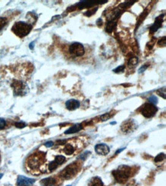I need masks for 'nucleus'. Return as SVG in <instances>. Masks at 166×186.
I'll return each instance as SVG.
<instances>
[{"label": "nucleus", "instance_id": "f257e3e1", "mask_svg": "<svg viewBox=\"0 0 166 186\" xmlns=\"http://www.w3.org/2000/svg\"><path fill=\"white\" fill-rule=\"evenodd\" d=\"M29 171L33 175H40V173H47L48 162L42 153H35L31 155L26 161Z\"/></svg>", "mask_w": 166, "mask_h": 186}, {"label": "nucleus", "instance_id": "f03ea898", "mask_svg": "<svg viewBox=\"0 0 166 186\" xmlns=\"http://www.w3.org/2000/svg\"><path fill=\"white\" fill-rule=\"evenodd\" d=\"M83 143H84V138L83 137L75 138L68 142H65V144H64L60 147V151L66 156H72L76 153L77 149H81L82 147H83Z\"/></svg>", "mask_w": 166, "mask_h": 186}, {"label": "nucleus", "instance_id": "7ed1b4c3", "mask_svg": "<svg viewBox=\"0 0 166 186\" xmlns=\"http://www.w3.org/2000/svg\"><path fill=\"white\" fill-rule=\"evenodd\" d=\"M32 29V25L25 21H17L12 26V31L19 38H24L29 35Z\"/></svg>", "mask_w": 166, "mask_h": 186}, {"label": "nucleus", "instance_id": "20e7f679", "mask_svg": "<svg viewBox=\"0 0 166 186\" xmlns=\"http://www.w3.org/2000/svg\"><path fill=\"white\" fill-rule=\"evenodd\" d=\"M80 169V166L79 162H73V163L68 165L66 168L64 169L60 173V176H61L63 179H72L74 176L77 175L79 170Z\"/></svg>", "mask_w": 166, "mask_h": 186}, {"label": "nucleus", "instance_id": "39448f33", "mask_svg": "<svg viewBox=\"0 0 166 186\" xmlns=\"http://www.w3.org/2000/svg\"><path fill=\"white\" fill-rule=\"evenodd\" d=\"M113 175L115 177V179L118 182L122 183L125 181H126L131 175V169H130V167L122 166L119 167L116 170H115L113 173Z\"/></svg>", "mask_w": 166, "mask_h": 186}, {"label": "nucleus", "instance_id": "423d86ee", "mask_svg": "<svg viewBox=\"0 0 166 186\" xmlns=\"http://www.w3.org/2000/svg\"><path fill=\"white\" fill-rule=\"evenodd\" d=\"M68 52L71 56L75 57H80L85 53V48L83 45L80 43L75 42L71 44L68 47Z\"/></svg>", "mask_w": 166, "mask_h": 186}, {"label": "nucleus", "instance_id": "0eeeda50", "mask_svg": "<svg viewBox=\"0 0 166 186\" xmlns=\"http://www.w3.org/2000/svg\"><path fill=\"white\" fill-rule=\"evenodd\" d=\"M157 111L158 108L155 104H151V103H146L141 108V113L145 118H150L156 115Z\"/></svg>", "mask_w": 166, "mask_h": 186}, {"label": "nucleus", "instance_id": "6e6552de", "mask_svg": "<svg viewBox=\"0 0 166 186\" xmlns=\"http://www.w3.org/2000/svg\"><path fill=\"white\" fill-rule=\"evenodd\" d=\"M12 87L13 88L15 95H22L26 93L27 86L21 81H14L12 84Z\"/></svg>", "mask_w": 166, "mask_h": 186}, {"label": "nucleus", "instance_id": "1a4fd4ad", "mask_svg": "<svg viewBox=\"0 0 166 186\" xmlns=\"http://www.w3.org/2000/svg\"><path fill=\"white\" fill-rule=\"evenodd\" d=\"M136 128V124L133 120L130 119L125 121L121 126V130L124 133H129L133 132Z\"/></svg>", "mask_w": 166, "mask_h": 186}, {"label": "nucleus", "instance_id": "9d476101", "mask_svg": "<svg viewBox=\"0 0 166 186\" xmlns=\"http://www.w3.org/2000/svg\"><path fill=\"white\" fill-rule=\"evenodd\" d=\"M107 0L105 1H81L77 4V7L80 9H89V8H92L97 4H104V3L107 2Z\"/></svg>", "mask_w": 166, "mask_h": 186}, {"label": "nucleus", "instance_id": "9b49d317", "mask_svg": "<svg viewBox=\"0 0 166 186\" xmlns=\"http://www.w3.org/2000/svg\"><path fill=\"white\" fill-rule=\"evenodd\" d=\"M35 180L31 178L19 176L17 179V185L18 186H32L35 183Z\"/></svg>", "mask_w": 166, "mask_h": 186}, {"label": "nucleus", "instance_id": "f8f14e48", "mask_svg": "<svg viewBox=\"0 0 166 186\" xmlns=\"http://www.w3.org/2000/svg\"><path fill=\"white\" fill-rule=\"evenodd\" d=\"M95 151L97 154L106 156L110 153V147L105 144H99L95 146Z\"/></svg>", "mask_w": 166, "mask_h": 186}, {"label": "nucleus", "instance_id": "ddd939ff", "mask_svg": "<svg viewBox=\"0 0 166 186\" xmlns=\"http://www.w3.org/2000/svg\"><path fill=\"white\" fill-rule=\"evenodd\" d=\"M163 17H164V15H161L160 16H159L156 18L155 23L152 24V27H150V31H151L152 33H154V32H156V31H158L161 27H162V22H163Z\"/></svg>", "mask_w": 166, "mask_h": 186}, {"label": "nucleus", "instance_id": "4468645a", "mask_svg": "<svg viewBox=\"0 0 166 186\" xmlns=\"http://www.w3.org/2000/svg\"><path fill=\"white\" fill-rule=\"evenodd\" d=\"M65 105H66V108L68 109V110L74 111L80 107V101H77V100L71 99V100H68V101H67Z\"/></svg>", "mask_w": 166, "mask_h": 186}, {"label": "nucleus", "instance_id": "2eb2a0df", "mask_svg": "<svg viewBox=\"0 0 166 186\" xmlns=\"http://www.w3.org/2000/svg\"><path fill=\"white\" fill-rule=\"evenodd\" d=\"M56 179L55 178L52 177H48L46 178V179H42L40 182L41 186H54L56 184Z\"/></svg>", "mask_w": 166, "mask_h": 186}, {"label": "nucleus", "instance_id": "dca6fc26", "mask_svg": "<svg viewBox=\"0 0 166 186\" xmlns=\"http://www.w3.org/2000/svg\"><path fill=\"white\" fill-rule=\"evenodd\" d=\"M82 128H83V127H82L81 124H75V125H74L73 127H70L68 130H67L66 131L64 132V133L65 134H71V133H77V132L80 131Z\"/></svg>", "mask_w": 166, "mask_h": 186}, {"label": "nucleus", "instance_id": "f3484780", "mask_svg": "<svg viewBox=\"0 0 166 186\" xmlns=\"http://www.w3.org/2000/svg\"><path fill=\"white\" fill-rule=\"evenodd\" d=\"M89 186H103V183L101 179L99 177H94L90 182Z\"/></svg>", "mask_w": 166, "mask_h": 186}, {"label": "nucleus", "instance_id": "a211bd4d", "mask_svg": "<svg viewBox=\"0 0 166 186\" xmlns=\"http://www.w3.org/2000/svg\"><path fill=\"white\" fill-rule=\"evenodd\" d=\"M54 160L58 166H61L62 164L64 163L65 160H66V158L65 156H64L63 155H57V156H54Z\"/></svg>", "mask_w": 166, "mask_h": 186}, {"label": "nucleus", "instance_id": "6ab92c4d", "mask_svg": "<svg viewBox=\"0 0 166 186\" xmlns=\"http://www.w3.org/2000/svg\"><path fill=\"white\" fill-rule=\"evenodd\" d=\"M116 22L115 21H108L107 24H106V31L109 32V33H111V32L113 31V29H114V27H116Z\"/></svg>", "mask_w": 166, "mask_h": 186}, {"label": "nucleus", "instance_id": "aec40b11", "mask_svg": "<svg viewBox=\"0 0 166 186\" xmlns=\"http://www.w3.org/2000/svg\"><path fill=\"white\" fill-rule=\"evenodd\" d=\"M138 62H139V60H138L137 57H134L130 58V60H129L128 62V66L129 68H134L137 66Z\"/></svg>", "mask_w": 166, "mask_h": 186}, {"label": "nucleus", "instance_id": "412c9836", "mask_svg": "<svg viewBox=\"0 0 166 186\" xmlns=\"http://www.w3.org/2000/svg\"><path fill=\"white\" fill-rule=\"evenodd\" d=\"M7 22V19H6V18H4V17H0V31L6 25Z\"/></svg>", "mask_w": 166, "mask_h": 186}, {"label": "nucleus", "instance_id": "4be33fe9", "mask_svg": "<svg viewBox=\"0 0 166 186\" xmlns=\"http://www.w3.org/2000/svg\"><path fill=\"white\" fill-rule=\"evenodd\" d=\"M165 153H160V154H159L157 156H156V159H155V161H156V162H162V160L165 159Z\"/></svg>", "mask_w": 166, "mask_h": 186}, {"label": "nucleus", "instance_id": "5701e85b", "mask_svg": "<svg viewBox=\"0 0 166 186\" xmlns=\"http://www.w3.org/2000/svg\"><path fill=\"white\" fill-rule=\"evenodd\" d=\"M97 7L96 8V9H89V10H87L86 12H85L84 15H87V16H91V15H93L96 12H97Z\"/></svg>", "mask_w": 166, "mask_h": 186}, {"label": "nucleus", "instance_id": "b1692460", "mask_svg": "<svg viewBox=\"0 0 166 186\" xmlns=\"http://www.w3.org/2000/svg\"><path fill=\"white\" fill-rule=\"evenodd\" d=\"M149 102L151 103V104H157L158 102V98H156V96H155V95H152V96L149 98Z\"/></svg>", "mask_w": 166, "mask_h": 186}, {"label": "nucleus", "instance_id": "393cba45", "mask_svg": "<svg viewBox=\"0 0 166 186\" xmlns=\"http://www.w3.org/2000/svg\"><path fill=\"white\" fill-rule=\"evenodd\" d=\"M124 70H125V66H120V67L114 69V70H113V72H114V73H122V72H123Z\"/></svg>", "mask_w": 166, "mask_h": 186}, {"label": "nucleus", "instance_id": "a878e982", "mask_svg": "<svg viewBox=\"0 0 166 186\" xmlns=\"http://www.w3.org/2000/svg\"><path fill=\"white\" fill-rule=\"evenodd\" d=\"M90 153H90V152H85V153H83V154H82L81 156H79L78 159H81L82 161L85 160V159H86L88 157V156H89V155H90Z\"/></svg>", "mask_w": 166, "mask_h": 186}, {"label": "nucleus", "instance_id": "bb28decb", "mask_svg": "<svg viewBox=\"0 0 166 186\" xmlns=\"http://www.w3.org/2000/svg\"><path fill=\"white\" fill-rule=\"evenodd\" d=\"M111 118V115L110 113H106V114H104V115H102L101 116V120L103 121H106V120H108V119H110V118Z\"/></svg>", "mask_w": 166, "mask_h": 186}, {"label": "nucleus", "instance_id": "cd10ccee", "mask_svg": "<svg viewBox=\"0 0 166 186\" xmlns=\"http://www.w3.org/2000/svg\"><path fill=\"white\" fill-rule=\"evenodd\" d=\"M15 127H18V128H24L25 127H26V124L24 122H18L15 123Z\"/></svg>", "mask_w": 166, "mask_h": 186}, {"label": "nucleus", "instance_id": "c85d7f7f", "mask_svg": "<svg viewBox=\"0 0 166 186\" xmlns=\"http://www.w3.org/2000/svg\"><path fill=\"white\" fill-rule=\"evenodd\" d=\"M158 44H159L160 47H165V37H164L163 38H162L161 40H159V42H158Z\"/></svg>", "mask_w": 166, "mask_h": 186}, {"label": "nucleus", "instance_id": "c756f323", "mask_svg": "<svg viewBox=\"0 0 166 186\" xmlns=\"http://www.w3.org/2000/svg\"><path fill=\"white\" fill-rule=\"evenodd\" d=\"M6 127V121L2 118H0V130H2Z\"/></svg>", "mask_w": 166, "mask_h": 186}, {"label": "nucleus", "instance_id": "7c9ffc66", "mask_svg": "<svg viewBox=\"0 0 166 186\" xmlns=\"http://www.w3.org/2000/svg\"><path fill=\"white\" fill-rule=\"evenodd\" d=\"M54 145V142H52V141H48V142H46L45 144H44V146H45V147H47V148H50V147H53Z\"/></svg>", "mask_w": 166, "mask_h": 186}, {"label": "nucleus", "instance_id": "2f4dec72", "mask_svg": "<svg viewBox=\"0 0 166 186\" xmlns=\"http://www.w3.org/2000/svg\"><path fill=\"white\" fill-rule=\"evenodd\" d=\"M147 68H148V66H147V65H145V66H142V67H141L140 69H139V73H142V72H144V71H145V70H146Z\"/></svg>", "mask_w": 166, "mask_h": 186}, {"label": "nucleus", "instance_id": "473e14b6", "mask_svg": "<svg viewBox=\"0 0 166 186\" xmlns=\"http://www.w3.org/2000/svg\"><path fill=\"white\" fill-rule=\"evenodd\" d=\"M34 44H35V42H34V41H33V42L31 43L30 45H29V47H30L31 50H32V49L34 48Z\"/></svg>", "mask_w": 166, "mask_h": 186}, {"label": "nucleus", "instance_id": "72a5a7b5", "mask_svg": "<svg viewBox=\"0 0 166 186\" xmlns=\"http://www.w3.org/2000/svg\"><path fill=\"white\" fill-rule=\"evenodd\" d=\"M122 150H123V149H120V150H118V151L116 152V154H117V153H120V152L122 151Z\"/></svg>", "mask_w": 166, "mask_h": 186}, {"label": "nucleus", "instance_id": "f704fd0d", "mask_svg": "<svg viewBox=\"0 0 166 186\" xmlns=\"http://www.w3.org/2000/svg\"><path fill=\"white\" fill-rule=\"evenodd\" d=\"M2 176H3V174H2V173H1V174H0V179L2 178Z\"/></svg>", "mask_w": 166, "mask_h": 186}, {"label": "nucleus", "instance_id": "c9c22d12", "mask_svg": "<svg viewBox=\"0 0 166 186\" xmlns=\"http://www.w3.org/2000/svg\"><path fill=\"white\" fill-rule=\"evenodd\" d=\"M0 159H1V156H0Z\"/></svg>", "mask_w": 166, "mask_h": 186}]
</instances>
